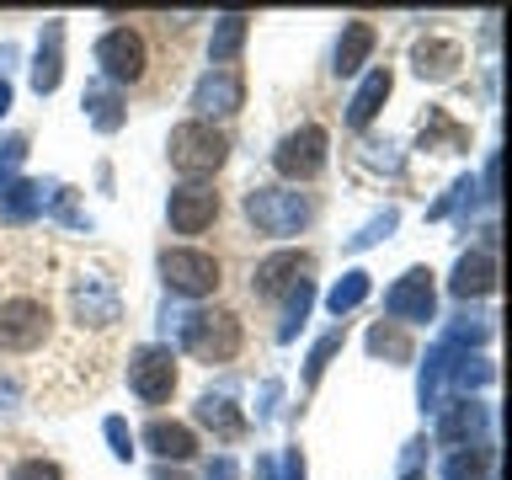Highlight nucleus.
<instances>
[{
    "mask_svg": "<svg viewBox=\"0 0 512 480\" xmlns=\"http://www.w3.org/2000/svg\"><path fill=\"white\" fill-rule=\"evenodd\" d=\"M240 43H246V16H219V32H214V43H208V54L219 59V70H224V59H235Z\"/></svg>",
    "mask_w": 512,
    "mask_h": 480,
    "instance_id": "18",
    "label": "nucleus"
},
{
    "mask_svg": "<svg viewBox=\"0 0 512 480\" xmlns=\"http://www.w3.org/2000/svg\"><path fill=\"white\" fill-rule=\"evenodd\" d=\"M16 160H22V139H11V144H6V155H0V182H6V171L16 166Z\"/></svg>",
    "mask_w": 512,
    "mask_h": 480,
    "instance_id": "26",
    "label": "nucleus"
},
{
    "mask_svg": "<svg viewBox=\"0 0 512 480\" xmlns=\"http://www.w3.org/2000/svg\"><path fill=\"white\" fill-rule=\"evenodd\" d=\"M384 310L395 320H432V272L427 267H411L390 294H384Z\"/></svg>",
    "mask_w": 512,
    "mask_h": 480,
    "instance_id": "10",
    "label": "nucleus"
},
{
    "mask_svg": "<svg viewBox=\"0 0 512 480\" xmlns=\"http://www.w3.org/2000/svg\"><path fill=\"white\" fill-rule=\"evenodd\" d=\"M128 384H134V395L144 400V406L171 400V390H176V358H171V347H139L134 363H128Z\"/></svg>",
    "mask_w": 512,
    "mask_h": 480,
    "instance_id": "6",
    "label": "nucleus"
},
{
    "mask_svg": "<svg viewBox=\"0 0 512 480\" xmlns=\"http://www.w3.org/2000/svg\"><path fill=\"white\" fill-rule=\"evenodd\" d=\"M6 107H11V86L0 80V112H6Z\"/></svg>",
    "mask_w": 512,
    "mask_h": 480,
    "instance_id": "28",
    "label": "nucleus"
},
{
    "mask_svg": "<svg viewBox=\"0 0 512 480\" xmlns=\"http://www.w3.org/2000/svg\"><path fill=\"white\" fill-rule=\"evenodd\" d=\"M187 352L203 363H230L240 352V320L230 310H198L187 320Z\"/></svg>",
    "mask_w": 512,
    "mask_h": 480,
    "instance_id": "2",
    "label": "nucleus"
},
{
    "mask_svg": "<svg viewBox=\"0 0 512 480\" xmlns=\"http://www.w3.org/2000/svg\"><path fill=\"white\" fill-rule=\"evenodd\" d=\"M166 150H171V166L182 176H208V171H219L224 160H230V139H224L219 128H208V123H176Z\"/></svg>",
    "mask_w": 512,
    "mask_h": 480,
    "instance_id": "1",
    "label": "nucleus"
},
{
    "mask_svg": "<svg viewBox=\"0 0 512 480\" xmlns=\"http://www.w3.org/2000/svg\"><path fill=\"white\" fill-rule=\"evenodd\" d=\"M208 480H235V464H230V459H219L214 470H208Z\"/></svg>",
    "mask_w": 512,
    "mask_h": 480,
    "instance_id": "27",
    "label": "nucleus"
},
{
    "mask_svg": "<svg viewBox=\"0 0 512 480\" xmlns=\"http://www.w3.org/2000/svg\"><path fill=\"white\" fill-rule=\"evenodd\" d=\"M32 86H38V91H54V86H59V22L48 27V48L38 54V70H32Z\"/></svg>",
    "mask_w": 512,
    "mask_h": 480,
    "instance_id": "20",
    "label": "nucleus"
},
{
    "mask_svg": "<svg viewBox=\"0 0 512 480\" xmlns=\"http://www.w3.org/2000/svg\"><path fill=\"white\" fill-rule=\"evenodd\" d=\"M304 272H310V256H304V251L267 256V262L256 267V294H283V288L304 283Z\"/></svg>",
    "mask_w": 512,
    "mask_h": 480,
    "instance_id": "12",
    "label": "nucleus"
},
{
    "mask_svg": "<svg viewBox=\"0 0 512 480\" xmlns=\"http://www.w3.org/2000/svg\"><path fill=\"white\" fill-rule=\"evenodd\" d=\"M475 475H480V454H459L448 464V480H475Z\"/></svg>",
    "mask_w": 512,
    "mask_h": 480,
    "instance_id": "24",
    "label": "nucleus"
},
{
    "mask_svg": "<svg viewBox=\"0 0 512 480\" xmlns=\"http://www.w3.org/2000/svg\"><path fill=\"white\" fill-rule=\"evenodd\" d=\"M363 299H368V278L363 272H347V283H336L326 304H331V315H347L352 304H363Z\"/></svg>",
    "mask_w": 512,
    "mask_h": 480,
    "instance_id": "21",
    "label": "nucleus"
},
{
    "mask_svg": "<svg viewBox=\"0 0 512 480\" xmlns=\"http://www.w3.org/2000/svg\"><path fill=\"white\" fill-rule=\"evenodd\" d=\"M240 102H246V86H240L235 70H208L198 80V91H192V107L198 112H235Z\"/></svg>",
    "mask_w": 512,
    "mask_h": 480,
    "instance_id": "11",
    "label": "nucleus"
},
{
    "mask_svg": "<svg viewBox=\"0 0 512 480\" xmlns=\"http://www.w3.org/2000/svg\"><path fill=\"white\" fill-rule=\"evenodd\" d=\"M246 214L262 235H294L299 224L310 219V203H304L299 192H283V187H251Z\"/></svg>",
    "mask_w": 512,
    "mask_h": 480,
    "instance_id": "3",
    "label": "nucleus"
},
{
    "mask_svg": "<svg viewBox=\"0 0 512 480\" xmlns=\"http://www.w3.org/2000/svg\"><path fill=\"white\" fill-rule=\"evenodd\" d=\"M160 278H166L176 294L187 299H203L219 288V262L208 251H166L160 256Z\"/></svg>",
    "mask_w": 512,
    "mask_h": 480,
    "instance_id": "7",
    "label": "nucleus"
},
{
    "mask_svg": "<svg viewBox=\"0 0 512 480\" xmlns=\"http://www.w3.org/2000/svg\"><path fill=\"white\" fill-rule=\"evenodd\" d=\"M336 347H342V331H331V336H326V342H320V347L310 352V379L320 374V368H326V358H331V352H336Z\"/></svg>",
    "mask_w": 512,
    "mask_h": 480,
    "instance_id": "23",
    "label": "nucleus"
},
{
    "mask_svg": "<svg viewBox=\"0 0 512 480\" xmlns=\"http://www.w3.org/2000/svg\"><path fill=\"white\" fill-rule=\"evenodd\" d=\"M144 443H150L160 459H192V454H198V438H192V427H182V422H166V416L144 427Z\"/></svg>",
    "mask_w": 512,
    "mask_h": 480,
    "instance_id": "13",
    "label": "nucleus"
},
{
    "mask_svg": "<svg viewBox=\"0 0 512 480\" xmlns=\"http://www.w3.org/2000/svg\"><path fill=\"white\" fill-rule=\"evenodd\" d=\"M11 480H64V475H59L54 459H22V464L11 470Z\"/></svg>",
    "mask_w": 512,
    "mask_h": 480,
    "instance_id": "22",
    "label": "nucleus"
},
{
    "mask_svg": "<svg viewBox=\"0 0 512 480\" xmlns=\"http://www.w3.org/2000/svg\"><path fill=\"white\" fill-rule=\"evenodd\" d=\"M368 48H374V27H368V22H347L342 43H336V64H331V70L336 75H352L368 59Z\"/></svg>",
    "mask_w": 512,
    "mask_h": 480,
    "instance_id": "16",
    "label": "nucleus"
},
{
    "mask_svg": "<svg viewBox=\"0 0 512 480\" xmlns=\"http://www.w3.org/2000/svg\"><path fill=\"white\" fill-rule=\"evenodd\" d=\"M272 166H278L288 182H310V176L326 166V128L320 123H304L294 128L283 144H278V155H272Z\"/></svg>",
    "mask_w": 512,
    "mask_h": 480,
    "instance_id": "5",
    "label": "nucleus"
},
{
    "mask_svg": "<svg viewBox=\"0 0 512 480\" xmlns=\"http://www.w3.org/2000/svg\"><path fill=\"white\" fill-rule=\"evenodd\" d=\"M107 438H112V454H118V459H128V454H134V448H128L134 438H128V427L118 422V416H112V422H107Z\"/></svg>",
    "mask_w": 512,
    "mask_h": 480,
    "instance_id": "25",
    "label": "nucleus"
},
{
    "mask_svg": "<svg viewBox=\"0 0 512 480\" xmlns=\"http://www.w3.org/2000/svg\"><path fill=\"white\" fill-rule=\"evenodd\" d=\"M198 422H203V427H214L219 438H235V432L246 427L230 400H214V395H203V400H198Z\"/></svg>",
    "mask_w": 512,
    "mask_h": 480,
    "instance_id": "17",
    "label": "nucleus"
},
{
    "mask_svg": "<svg viewBox=\"0 0 512 480\" xmlns=\"http://www.w3.org/2000/svg\"><path fill=\"white\" fill-rule=\"evenodd\" d=\"M390 86H395L390 70H374V75H368L363 86H358V96H352V107H347V123H352V128L374 123V112L384 107V96H390Z\"/></svg>",
    "mask_w": 512,
    "mask_h": 480,
    "instance_id": "15",
    "label": "nucleus"
},
{
    "mask_svg": "<svg viewBox=\"0 0 512 480\" xmlns=\"http://www.w3.org/2000/svg\"><path fill=\"white\" fill-rule=\"evenodd\" d=\"M454 64H459L454 43H422V48H416V70H422V75H454Z\"/></svg>",
    "mask_w": 512,
    "mask_h": 480,
    "instance_id": "19",
    "label": "nucleus"
},
{
    "mask_svg": "<svg viewBox=\"0 0 512 480\" xmlns=\"http://www.w3.org/2000/svg\"><path fill=\"white\" fill-rule=\"evenodd\" d=\"M96 64L112 75V80H134L144 75V64H150V54H144V38L139 32H128V27H112L102 43H96Z\"/></svg>",
    "mask_w": 512,
    "mask_h": 480,
    "instance_id": "9",
    "label": "nucleus"
},
{
    "mask_svg": "<svg viewBox=\"0 0 512 480\" xmlns=\"http://www.w3.org/2000/svg\"><path fill=\"white\" fill-rule=\"evenodd\" d=\"M43 336H48V304L43 299L0 304V352H32Z\"/></svg>",
    "mask_w": 512,
    "mask_h": 480,
    "instance_id": "4",
    "label": "nucleus"
},
{
    "mask_svg": "<svg viewBox=\"0 0 512 480\" xmlns=\"http://www.w3.org/2000/svg\"><path fill=\"white\" fill-rule=\"evenodd\" d=\"M496 288V262L486 251H475V256H459V267H454V294L459 299H475V294H491Z\"/></svg>",
    "mask_w": 512,
    "mask_h": 480,
    "instance_id": "14",
    "label": "nucleus"
},
{
    "mask_svg": "<svg viewBox=\"0 0 512 480\" xmlns=\"http://www.w3.org/2000/svg\"><path fill=\"white\" fill-rule=\"evenodd\" d=\"M166 214H171V230L176 235H198V230H208V224L219 219V192L203 187V182H187V187L171 192Z\"/></svg>",
    "mask_w": 512,
    "mask_h": 480,
    "instance_id": "8",
    "label": "nucleus"
}]
</instances>
